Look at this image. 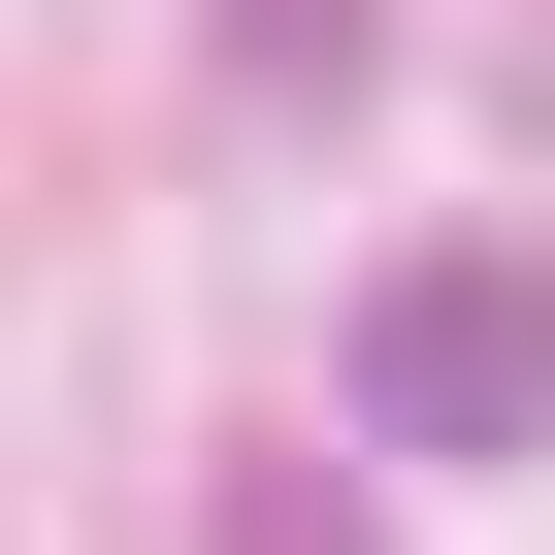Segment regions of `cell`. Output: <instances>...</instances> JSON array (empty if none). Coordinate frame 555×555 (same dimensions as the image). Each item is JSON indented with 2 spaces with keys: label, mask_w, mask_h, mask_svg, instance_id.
<instances>
[{
  "label": "cell",
  "mask_w": 555,
  "mask_h": 555,
  "mask_svg": "<svg viewBox=\"0 0 555 555\" xmlns=\"http://www.w3.org/2000/svg\"><path fill=\"white\" fill-rule=\"evenodd\" d=\"M360 425H392V457H522V425H555V261H490V229L392 261V295H360Z\"/></svg>",
  "instance_id": "obj_1"
}]
</instances>
